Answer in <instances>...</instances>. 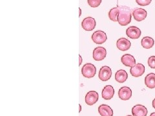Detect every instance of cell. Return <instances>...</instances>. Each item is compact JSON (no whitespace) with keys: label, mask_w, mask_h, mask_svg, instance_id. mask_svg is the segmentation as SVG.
<instances>
[{"label":"cell","mask_w":155,"mask_h":116,"mask_svg":"<svg viewBox=\"0 0 155 116\" xmlns=\"http://www.w3.org/2000/svg\"><path fill=\"white\" fill-rule=\"evenodd\" d=\"M119 14L118 22L120 25L127 26L131 21L132 14L129 7L127 6H118Z\"/></svg>","instance_id":"obj_1"},{"label":"cell","mask_w":155,"mask_h":116,"mask_svg":"<svg viewBox=\"0 0 155 116\" xmlns=\"http://www.w3.org/2000/svg\"><path fill=\"white\" fill-rule=\"evenodd\" d=\"M96 73V66L92 63H86L81 69V74L86 78H92Z\"/></svg>","instance_id":"obj_2"},{"label":"cell","mask_w":155,"mask_h":116,"mask_svg":"<svg viewBox=\"0 0 155 116\" xmlns=\"http://www.w3.org/2000/svg\"><path fill=\"white\" fill-rule=\"evenodd\" d=\"M91 38L96 44H103L107 41V34L105 32L102 31H97L93 34Z\"/></svg>","instance_id":"obj_3"},{"label":"cell","mask_w":155,"mask_h":116,"mask_svg":"<svg viewBox=\"0 0 155 116\" xmlns=\"http://www.w3.org/2000/svg\"><path fill=\"white\" fill-rule=\"evenodd\" d=\"M96 25L95 19L92 17H87L81 22V27L86 31H92Z\"/></svg>","instance_id":"obj_4"},{"label":"cell","mask_w":155,"mask_h":116,"mask_svg":"<svg viewBox=\"0 0 155 116\" xmlns=\"http://www.w3.org/2000/svg\"><path fill=\"white\" fill-rule=\"evenodd\" d=\"M112 76V70L109 66H104L100 69L98 77L99 79L102 81H107Z\"/></svg>","instance_id":"obj_5"},{"label":"cell","mask_w":155,"mask_h":116,"mask_svg":"<svg viewBox=\"0 0 155 116\" xmlns=\"http://www.w3.org/2000/svg\"><path fill=\"white\" fill-rule=\"evenodd\" d=\"M107 55V50L105 48L102 47H98L94 48L93 50V57L95 61H102L104 60Z\"/></svg>","instance_id":"obj_6"},{"label":"cell","mask_w":155,"mask_h":116,"mask_svg":"<svg viewBox=\"0 0 155 116\" xmlns=\"http://www.w3.org/2000/svg\"><path fill=\"white\" fill-rule=\"evenodd\" d=\"M145 66L141 63H137L131 67L130 69V73L134 77H138L142 76L145 73Z\"/></svg>","instance_id":"obj_7"},{"label":"cell","mask_w":155,"mask_h":116,"mask_svg":"<svg viewBox=\"0 0 155 116\" xmlns=\"http://www.w3.org/2000/svg\"><path fill=\"white\" fill-rule=\"evenodd\" d=\"M147 15V11L142 8H135L133 11V16L137 21L140 22L146 18Z\"/></svg>","instance_id":"obj_8"},{"label":"cell","mask_w":155,"mask_h":116,"mask_svg":"<svg viewBox=\"0 0 155 116\" xmlns=\"http://www.w3.org/2000/svg\"><path fill=\"white\" fill-rule=\"evenodd\" d=\"M99 95L96 91H90L85 95V103L87 105L92 106L98 101Z\"/></svg>","instance_id":"obj_9"},{"label":"cell","mask_w":155,"mask_h":116,"mask_svg":"<svg viewBox=\"0 0 155 116\" xmlns=\"http://www.w3.org/2000/svg\"><path fill=\"white\" fill-rule=\"evenodd\" d=\"M118 96L122 100H129L132 96V90L128 86H123L118 91Z\"/></svg>","instance_id":"obj_10"},{"label":"cell","mask_w":155,"mask_h":116,"mask_svg":"<svg viewBox=\"0 0 155 116\" xmlns=\"http://www.w3.org/2000/svg\"><path fill=\"white\" fill-rule=\"evenodd\" d=\"M147 109L145 106L137 105L132 108V114L133 116H147Z\"/></svg>","instance_id":"obj_11"},{"label":"cell","mask_w":155,"mask_h":116,"mask_svg":"<svg viewBox=\"0 0 155 116\" xmlns=\"http://www.w3.org/2000/svg\"><path fill=\"white\" fill-rule=\"evenodd\" d=\"M142 32L140 29L135 26H131L126 30V34L131 39H138L141 36Z\"/></svg>","instance_id":"obj_12"},{"label":"cell","mask_w":155,"mask_h":116,"mask_svg":"<svg viewBox=\"0 0 155 116\" xmlns=\"http://www.w3.org/2000/svg\"><path fill=\"white\" fill-rule=\"evenodd\" d=\"M130 45H131V43H130V41L125 37L120 38L116 42V46L121 51L128 50L130 47Z\"/></svg>","instance_id":"obj_13"},{"label":"cell","mask_w":155,"mask_h":116,"mask_svg":"<svg viewBox=\"0 0 155 116\" xmlns=\"http://www.w3.org/2000/svg\"><path fill=\"white\" fill-rule=\"evenodd\" d=\"M114 95V90L113 86L107 85L104 87L102 90L101 95L102 98L105 100H110L113 98Z\"/></svg>","instance_id":"obj_14"},{"label":"cell","mask_w":155,"mask_h":116,"mask_svg":"<svg viewBox=\"0 0 155 116\" xmlns=\"http://www.w3.org/2000/svg\"><path fill=\"white\" fill-rule=\"evenodd\" d=\"M121 61L122 63L126 66L129 67H133L136 65V60L134 57L130 54H125L122 57H121Z\"/></svg>","instance_id":"obj_15"},{"label":"cell","mask_w":155,"mask_h":116,"mask_svg":"<svg viewBox=\"0 0 155 116\" xmlns=\"http://www.w3.org/2000/svg\"><path fill=\"white\" fill-rule=\"evenodd\" d=\"M98 112L101 116L113 115V110L107 105H101L98 107Z\"/></svg>","instance_id":"obj_16"},{"label":"cell","mask_w":155,"mask_h":116,"mask_svg":"<svg viewBox=\"0 0 155 116\" xmlns=\"http://www.w3.org/2000/svg\"><path fill=\"white\" fill-rule=\"evenodd\" d=\"M128 78L127 72L124 70H119L115 74V80L120 83H123Z\"/></svg>","instance_id":"obj_17"},{"label":"cell","mask_w":155,"mask_h":116,"mask_svg":"<svg viewBox=\"0 0 155 116\" xmlns=\"http://www.w3.org/2000/svg\"><path fill=\"white\" fill-rule=\"evenodd\" d=\"M145 84L150 89L155 88V74L150 73L145 77Z\"/></svg>","instance_id":"obj_18"},{"label":"cell","mask_w":155,"mask_h":116,"mask_svg":"<svg viewBox=\"0 0 155 116\" xmlns=\"http://www.w3.org/2000/svg\"><path fill=\"white\" fill-rule=\"evenodd\" d=\"M141 44L144 48L149 49V48H152L154 46V41L151 37H149V36L144 37L141 41Z\"/></svg>","instance_id":"obj_19"},{"label":"cell","mask_w":155,"mask_h":116,"mask_svg":"<svg viewBox=\"0 0 155 116\" xmlns=\"http://www.w3.org/2000/svg\"><path fill=\"white\" fill-rule=\"evenodd\" d=\"M118 14H119V8H118V6H117L116 7H114L110 10V11L109 12V14H108L109 18L111 21H113L114 22L118 21Z\"/></svg>","instance_id":"obj_20"},{"label":"cell","mask_w":155,"mask_h":116,"mask_svg":"<svg viewBox=\"0 0 155 116\" xmlns=\"http://www.w3.org/2000/svg\"><path fill=\"white\" fill-rule=\"evenodd\" d=\"M87 2H88V4L89 5L90 7L96 8L98 7L101 4V0H87Z\"/></svg>","instance_id":"obj_21"},{"label":"cell","mask_w":155,"mask_h":116,"mask_svg":"<svg viewBox=\"0 0 155 116\" xmlns=\"http://www.w3.org/2000/svg\"><path fill=\"white\" fill-rule=\"evenodd\" d=\"M151 2L152 0H136V2L140 6H147Z\"/></svg>","instance_id":"obj_22"},{"label":"cell","mask_w":155,"mask_h":116,"mask_svg":"<svg viewBox=\"0 0 155 116\" xmlns=\"http://www.w3.org/2000/svg\"><path fill=\"white\" fill-rule=\"evenodd\" d=\"M148 65L153 69H155V56H151L148 59Z\"/></svg>","instance_id":"obj_23"},{"label":"cell","mask_w":155,"mask_h":116,"mask_svg":"<svg viewBox=\"0 0 155 116\" xmlns=\"http://www.w3.org/2000/svg\"><path fill=\"white\" fill-rule=\"evenodd\" d=\"M79 65H81L82 63V57L80 55H79Z\"/></svg>","instance_id":"obj_24"},{"label":"cell","mask_w":155,"mask_h":116,"mask_svg":"<svg viewBox=\"0 0 155 116\" xmlns=\"http://www.w3.org/2000/svg\"><path fill=\"white\" fill-rule=\"evenodd\" d=\"M153 108L155 109V99L153 101Z\"/></svg>","instance_id":"obj_25"},{"label":"cell","mask_w":155,"mask_h":116,"mask_svg":"<svg viewBox=\"0 0 155 116\" xmlns=\"http://www.w3.org/2000/svg\"><path fill=\"white\" fill-rule=\"evenodd\" d=\"M79 11H80V14H79V16H81V10L80 8H79Z\"/></svg>","instance_id":"obj_26"},{"label":"cell","mask_w":155,"mask_h":116,"mask_svg":"<svg viewBox=\"0 0 155 116\" xmlns=\"http://www.w3.org/2000/svg\"><path fill=\"white\" fill-rule=\"evenodd\" d=\"M79 107H80V110H79V112H80L81 111V105H79Z\"/></svg>","instance_id":"obj_27"},{"label":"cell","mask_w":155,"mask_h":116,"mask_svg":"<svg viewBox=\"0 0 155 116\" xmlns=\"http://www.w3.org/2000/svg\"><path fill=\"white\" fill-rule=\"evenodd\" d=\"M150 116H155V112L152 113L151 115H150Z\"/></svg>","instance_id":"obj_28"},{"label":"cell","mask_w":155,"mask_h":116,"mask_svg":"<svg viewBox=\"0 0 155 116\" xmlns=\"http://www.w3.org/2000/svg\"><path fill=\"white\" fill-rule=\"evenodd\" d=\"M127 116H133V115H127Z\"/></svg>","instance_id":"obj_29"}]
</instances>
